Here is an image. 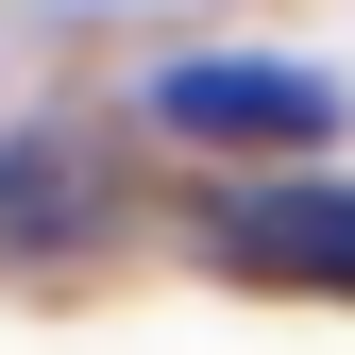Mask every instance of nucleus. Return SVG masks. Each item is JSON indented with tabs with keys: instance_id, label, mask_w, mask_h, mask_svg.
<instances>
[{
	"instance_id": "2",
	"label": "nucleus",
	"mask_w": 355,
	"mask_h": 355,
	"mask_svg": "<svg viewBox=\"0 0 355 355\" xmlns=\"http://www.w3.org/2000/svg\"><path fill=\"white\" fill-rule=\"evenodd\" d=\"M237 271H322V288H355V187L288 203V220H237Z\"/></svg>"
},
{
	"instance_id": "1",
	"label": "nucleus",
	"mask_w": 355,
	"mask_h": 355,
	"mask_svg": "<svg viewBox=\"0 0 355 355\" xmlns=\"http://www.w3.org/2000/svg\"><path fill=\"white\" fill-rule=\"evenodd\" d=\"M153 119L220 153H304V136H338V85L288 51H187V68H153Z\"/></svg>"
}]
</instances>
